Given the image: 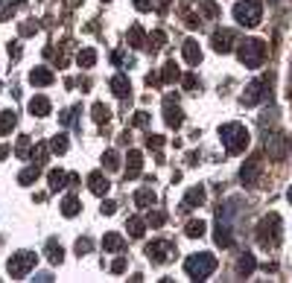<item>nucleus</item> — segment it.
<instances>
[{"label": "nucleus", "mask_w": 292, "mask_h": 283, "mask_svg": "<svg viewBox=\"0 0 292 283\" xmlns=\"http://www.w3.org/2000/svg\"><path fill=\"white\" fill-rule=\"evenodd\" d=\"M219 137H222L225 152H231V155H237L248 146V129L242 123H225L219 129Z\"/></svg>", "instance_id": "f257e3e1"}, {"label": "nucleus", "mask_w": 292, "mask_h": 283, "mask_svg": "<svg viewBox=\"0 0 292 283\" xmlns=\"http://www.w3.org/2000/svg\"><path fill=\"white\" fill-rule=\"evenodd\" d=\"M213 268H216V257L207 254V251H202V254H190L187 260H184V271H187L193 280H205Z\"/></svg>", "instance_id": "f03ea898"}, {"label": "nucleus", "mask_w": 292, "mask_h": 283, "mask_svg": "<svg viewBox=\"0 0 292 283\" xmlns=\"http://www.w3.org/2000/svg\"><path fill=\"white\" fill-rule=\"evenodd\" d=\"M234 18L240 27H257L263 21V3L260 0H240L234 6Z\"/></svg>", "instance_id": "7ed1b4c3"}, {"label": "nucleus", "mask_w": 292, "mask_h": 283, "mask_svg": "<svg viewBox=\"0 0 292 283\" xmlns=\"http://www.w3.org/2000/svg\"><path fill=\"white\" fill-rule=\"evenodd\" d=\"M277 239H280V216L277 213H269L257 228V242L263 248H275Z\"/></svg>", "instance_id": "20e7f679"}, {"label": "nucleus", "mask_w": 292, "mask_h": 283, "mask_svg": "<svg viewBox=\"0 0 292 283\" xmlns=\"http://www.w3.org/2000/svg\"><path fill=\"white\" fill-rule=\"evenodd\" d=\"M266 59V44L257 41V38H245L240 44V62L245 67H260Z\"/></svg>", "instance_id": "39448f33"}, {"label": "nucleus", "mask_w": 292, "mask_h": 283, "mask_svg": "<svg viewBox=\"0 0 292 283\" xmlns=\"http://www.w3.org/2000/svg\"><path fill=\"white\" fill-rule=\"evenodd\" d=\"M35 260H38V257H35L33 251H18V254H12V257H9L6 268H9V274L18 280V277H24V274H30V271H33V268H35Z\"/></svg>", "instance_id": "423d86ee"}, {"label": "nucleus", "mask_w": 292, "mask_h": 283, "mask_svg": "<svg viewBox=\"0 0 292 283\" xmlns=\"http://www.w3.org/2000/svg\"><path fill=\"white\" fill-rule=\"evenodd\" d=\"M269 85H272V79H269V76L254 79V82L245 88V94H242V105H257V102L269 100Z\"/></svg>", "instance_id": "0eeeda50"}, {"label": "nucleus", "mask_w": 292, "mask_h": 283, "mask_svg": "<svg viewBox=\"0 0 292 283\" xmlns=\"http://www.w3.org/2000/svg\"><path fill=\"white\" fill-rule=\"evenodd\" d=\"M146 257L152 260V263H167L175 257V245L172 242H164V239H155L146 245Z\"/></svg>", "instance_id": "6e6552de"}, {"label": "nucleus", "mask_w": 292, "mask_h": 283, "mask_svg": "<svg viewBox=\"0 0 292 283\" xmlns=\"http://www.w3.org/2000/svg\"><path fill=\"white\" fill-rule=\"evenodd\" d=\"M210 44L216 53H231V44H234V33L231 30H216L210 35Z\"/></svg>", "instance_id": "1a4fd4ad"}, {"label": "nucleus", "mask_w": 292, "mask_h": 283, "mask_svg": "<svg viewBox=\"0 0 292 283\" xmlns=\"http://www.w3.org/2000/svg\"><path fill=\"white\" fill-rule=\"evenodd\" d=\"M164 120H167V126H170V129H178V126L184 123V114H181V108H178V105H175L172 100L164 102Z\"/></svg>", "instance_id": "9d476101"}, {"label": "nucleus", "mask_w": 292, "mask_h": 283, "mask_svg": "<svg viewBox=\"0 0 292 283\" xmlns=\"http://www.w3.org/2000/svg\"><path fill=\"white\" fill-rule=\"evenodd\" d=\"M88 187H91L94 196H105L111 184H108V178H105L103 172H91V175H88Z\"/></svg>", "instance_id": "9b49d317"}, {"label": "nucleus", "mask_w": 292, "mask_h": 283, "mask_svg": "<svg viewBox=\"0 0 292 283\" xmlns=\"http://www.w3.org/2000/svg\"><path fill=\"white\" fill-rule=\"evenodd\" d=\"M202 201H205V187H193L187 196H184V201H181V210L190 213V210H193V207H199Z\"/></svg>", "instance_id": "f8f14e48"}, {"label": "nucleus", "mask_w": 292, "mask_h": 283, "mask_svg": "<svg viewBox=\"0 0 292 283\" xmlns=\"http://www.w3.org/2000/svg\"><path fill=\"white\" fill-rule=\"evenodd\" d=\"M53 70L50 67H35V70H30V82L38 85V88H47V85H53Z\"/></svg>", "instance_id": "ddd939ff"}, {"label": "nucleus", "mask_w": 292, "mask_h": 283, "mask_svg": "<svg viewBox=\"0 0 292 283\" xmlns=\"http://www.w3.org/2000/svg\"><path fill=\"white\" fill-rule=\"evenodd\" d=\"M181 53H184V62L187 65H199L202 62V47H199V41H184V47H181Z\"/></svg>", "instance_id": "4468645a"}, {"label": "nucleus", "mask_w": 292, "mask_h": 283, "mask_svg": "<svg viewBox=\"0 0 292 283\" xmlns=\"http://www.w3.org/2000/svg\"><path fill=\"white\" fill-rule=\"evenodd\" d=\"M126 161H129V164H126V178H138V175H140V167H143V155H140L138 149H132Z\"/></svg>", "instance_id": "2eb2a0df"}, {"label": "nucleus", "mask_w": 292, "mask_h": 283, "mask_svg": "<svg viewBox=\"0 0 292 283\" xmlns=\"http://www.w3.org/2000/svg\"><path fill=\"white\" fill-rule=\"evenodd\" d=\"M30 114L47 117L50 114V100H47V97H33V100H30Z\"/></svg>", "instance_id": "dca6fc26"}, {"label": "nucleus", "mask_w": 292, "mask_h": 283, "mask_svg": "<svg viewBox=\"0 0 292 283\" xmlns=\"http://www.w3.org/2000/svg\"><path fill=\"white\" fill-rule=\"evenodd\" d=\"M18 126V114L12 108H6V111H0V134H9L12 129Z\"/></svg>", "instance_id": "f3484780"}, {"label": "nucleus", "mask_w": 292, "mask_h": 283, "mask_svg": "<svg viewBox=\"0 0 292 283\" xmlns=\"http://www.w3.org/2000/svg\"><path fill=\"white\" fill-rule=\"evenodd\" d=\"M111 91H114L120 100L132 97V85H129V79H126V76H114V79H111Z\"/></svg>", "instance_id": "a211bd4d"}, {"label": "nucleus", "mask_w": 292, "mask_h": 283, "mask_svg": "<svg viewBox=\"0 0 292 283\" xmlns=\"http://www.w3.org/2000/svg\"><path fill=\"white\" fill-rule=\"evenodd\" d=\"M135 204H138V207H152V204H155V190H152V187L138 190V193H135Z\"/></svg>", "instance_id": "6ab92c4d"}, {"label": "nucleus", "mask_w": 292, "mask_h": 283, "mask_svg": "<svg viewBox=\"0 0 292 283\" xmlns=\"http://www.w3.org/2000/svg\"><path fill=\"white\" fill-rule=\"evenodd\" d=\"M103 248L105 251H123L126 248V242H123L120 233H105L103 236Z\"/></svg>", "instance_id": "aec40b11"}, {"label": "nucleus", "mask_w": 292, "mask_h": 283, "mask_svg": "<svg viewBox=\"0 0 292 283\" xmlns=\"http://www.w3.org/2000/svg\"><path fill=\"white\" fill-rule=\"evenodd\" d=\"M47 260H50L53 266L65 260V248H62V245H59L56 239H50V242H47Z\"/></svg>", "instance_id": "412c9836"}, {"label": "nucleus", "mask_w": 292, "mask_h": 283, "mask_svg": "<svg viewBox=\"0 0 292 283\" xmlns=\"http://www.w3.org/2000/svg\"><path fill=\"white\" fill-rule=\"evenodd\" d=\"M65 181H70L68 172H62V169H50V190H62Z\"/></svg>", "instance_id": "4be33fe9"}, {"label": "nucleus", "mask_w": 292, "mask_h": 283, "mask_svg": "<svg viewBox=\"0 0 292 283\" xmlns=\"http://www.w3.org/2000/svg\"><path fill=\"white\" fill-rule=\"evenodd\" d=\"M38 175H41V167H38V164H35V167H27L21 175H18V184H33Z\"/></svg>", "instance_id": "5701e85b"}, {"label": "nucleus", "mask_w": 292, "mask_h": 283, "mask_svg": "<svg viewBox=\"0 0 292 283\" xmlns=\"http://www.w3.org/2000/svg\"><path fill=\"white\" fill-rule=\"evenodd\" d=\"M62 213H65V216H76V213H79V199H76V196H68V199L62 201Z\"/></svg>", "instance_id": "b1692460"}, {"label": "nucleus", "mask_w": 292, "mask_h": 283, "mask_svg": "<svg viewBox=\"0 0 292 283\" xmlns=\"http://www.w3.org/2000/svg\"><path fill=\"white\" fill-rule=\"evenodd\" d=\"M205 231H207V225L202 222V219H193V222H187V236H205Z\"/></svg>", "instance_id": "393cba45"}, {"label": "nucleus", "mask_w": 292, "mask_h": 283, "mask_svg": "<svg viewBox=\"0 0 292 283\" xmlns=\"http://www.w3.org/2000/svg\"><path fill=\"white\" fill-rule=\"evenodd\" d=\"M50 149L56 152V155H65V152H68V134H56L50 140Z\"/></svg>", "instance_id": "a878e982"}, {"label": "nucleus", "mask_w": 292, "mask_h": 283, "mask_svg": "<svg viewBox=\"0 0 292 283\" xmlns=\"http://www.w3.org/2000/svg\"><path fill=\"white\" fill-rule=\"evenodd\" d=\"M76 62H79V67H94V62H97V50H82L79 56H76Z\"/></svg>", "instance_id": "bb28decb"}, {"label": "nucleus", "mask_w": 292, "mask_h": 283, "mask_svg": "<svg viewBox=\"0 0 292 283\" xmlns=\"http://www.w3.org/2000/svg\"><path fill=\"white\" fill-rule=\"evenodd\" d=\"M103 167L105 169H120V155H117L114 149H108L103 155Z\"/></svg>", "instance_id": "cd10ccee"}, {"label": "nucleus", "mask_w": 292, "mask_h": 283, "mask_svg": "<svg viewBox=\"0 0 292 283\" xmlns=\"http://www.w3.org/2000/svg\"><path fill=\"white\" fill-rule=\"evenodd\" d=\"M237 271L248 277V274L254 271V257H251V254H245V257H240V263H237Z\"/></svg>", "instance_id": "c85d7f7f"}, {"label": "nucleus", "mask_w": 292, "mask_h": 283, "mask_svg": "<svg viewBox=\"0 0 292 283\" xmlns=\"http://www.w3.org/2000/svg\"><path fill=\"white\" fill-rule=\"evenodd\" d=\"M175 79H178V67H175V62H167L164 73H161V82H175Z\"/></svg>", "instance_id": "c756f323"}, {"label": "nucleus", "mask_w": 292, "mask_h": 283, "mask_svg": "<svg viewBox=\"0 0 292 283\" xmlns=\"http://www.w3.org/2000/svg\"><path fill=\"white\" fill-rule=\"evenodd\" d=\"M143 41H146V38H143V30L135 24V27L129 30V44H132V47H143Z\"/></svg>", "instance_id": "7c9ffc66"}, {"label": "nucleus", "mask_w": 292, "mask_h": 283, "mask_svg": "<svg viewBox=\"0 0 292 283\" xmlns=\"http://www.w3.org/2000/svg\"><path fill=\"white\" fill-rule=\"evenodd\" d=\"M257 169H260V161H251L248 167H242V181H245V184H254V175H257Z\"/></svg>", "instance_id": "2f4dec72"}, {"label": "nucleus", "mask_w": 292, "mask_h": 283, "mask_svg": "<svg viewBox=\"0 0 292 283\" xmlns=\"http://www.w3.org/2000/svg\"><path fill=\"white\" fill-rule=\"evenodd\" d=\"M126 228H129V233H132V236H143V228H146V225H143V219L132 216L129 222H126Z\"/></svg>", "instance_id": "473e14b6"}, {"label": "nucleus", "mask_w": 292, "mask_h": 283, "mask_svg": "<svg viewBox=\"0 0 292 283\" xmlns=\"http://www.w3.org/2000/svg\"><path fill=\"white\" fill-rule=\"evenodd\" d=\"M108 114H111V111H108V105H103V102H97V105H94V120H97V123H105Z\"/></svg>", "instance_id": "72a5a7b5"}, {"label": "nucleus", "mask_w": 292, "mask_h": 283, "mask_svg": "<svg viewBox=\"0 0 292 283\" xmlns=\"http://www.w3.org/2000/svg\"><path fill=\"white\" fill-rule=\"evenodd\" d=\"M111 62H114V65H126V67H132L135 65V59H132V56H126V53H114V56H111Z\"/></svg>", "instance_id": "f704fd0d"}, {"label": "nucleus", "mask_w": 292, "mask_h": 283, "mask_svg": "<svg viewBox=\"0 0 292 283\" xmlns=\"http://www.w3.org/2000/svg\"><path fill=\"white\" fill-rule=\"evenodd\" d=\"M164 41H167V38H164V33H152V35H149V44H146V47H149V50H158Z\"/></svg>", "instance_id": "c9c22d12"}, {"label": "nucleus", "mask_w": 292, "mask_h": 283, "mask_svg": "<svg viewBox=\"0 0 292 283\" xmlns=\"http://www.w3.org/2000/svg\"><path fill=\"white\" fill-rule=\"evenodd\" d=\"M146 146H149V149H161V146H164V137H161V134H146Z\"/></svg>", "instance_id": "e433bc0d"}, {"label": "nucleus", "mask_w": 292, "mask_h": 283, "mask_svg": "<svg viewBox=\"0 0 292 283\" xmlns=\"http://www.w3.org/2000/svg\"><path fill=\"white\" fill-rule=\"evenodd\" d=\"M164 213H161V210H155V213H149V225H152V228H161V225H164Z\"/></svg>", "instance_id": "4c0bfd02"}, {"label": "nucleus", "mask_w": 292, "mask_h": 283, "mask_svg": "<svg viewBox=\"0 0 292 283\" xmlns=\"http://www.w3.org/2000/svg\"><path fill=\"white\" fill-rule=\"evenodd\" d=\"M76 251H79V257H82V254H88V251H91V239H76Z\"/></svg>", "instance_id": "58836bf2"}, {"label": "nucleus", "mask_w": 292, "mask_h": 283, "mask_svg": "<svg viewBox=\"0 0 292 283\" xmlns=\"http://www.w3.org/2000/svg\"><path fill=\"white\" fill-rule=\"evenodd\" d=\"M27 149H30V137H21V143H18V158H27Z\"/></svg>", "instance_id": "ea45409f"}, {"label": "nucleus", "mask_w": 292, "mask_h": 283, "mask_svg": "<svg viewBox=\"0 0 292 283\" xmlns=\"http://www.w3.org/2000/svg\"><path fill=\"white\" fill-rule=\"evenodd\" d=\"M135 3V9H140V12H149L152 9V0H132Z\"/></svg>", "instance_id": "a19ab883"}, {"label": "nucleus", "mask_w": 292, "mask_h": 283, "mask_svg": "<svg viewBox=\"0 0 292 283\" xmlns=\"http://www.w3.org/2000/svg\"><path fill=\"white\" fill-rule=\"evenodd\" d=\"M184 88H187V91H196V88H199V79H196V76H184Z\"/></svg>", "instance_id": "79ce46f5"}, {"label": "nucleus", "mask_w": 292, "mask_h": 283, "mask_svg": "<svg viewBox=\"0 0 292 283\" xmlns=\"http://www.w3.org/2000/svg\"><path fill=\"white\" fill-rule=\"evenodd\" d=\"M149 123V114L146 111H138V117H135V126H146Z\"/></svg>", "instance_id": "37998d69"}, {"label": "nucleus", "mask_w": 292, "mask_h": 283, "mask_svg": "<svg viewBox=\"0 0 292 283\" xmlns=\"http://www.w3.org/2000/svg\"><path fill=\"white\" fill-rule=\"evenodd\" d=\"M111 271H114V274H120V271H126V260H114V266H111Z\"/></svg>", "instance_id": "c03bdc74"}, {"label": "nucleus", "mask_w": 292, "mask_h": 283, "mask_svg": "<svg viewBox=\"0 0 292 283\" xmlns=\"http://www.w3.org/2000/svg\"><path fill=\"white\" fill-rule=\"evenodd\" d=\"M114 210H117V204H114V201H103V213H105V216H111Z\"/></svg>", "instance_id": "a18cd8bd"}, {"label": "nucleus", "mask_w": 292, "mask_h": 283, "mask_svg": "<svg viewBox=\"0 0 292 283\" xmlns=\"http://www.w3.org/2000/svg\"><path fill=\"white\" fill-rule=\"evenodd\" d=\"M9 56H12V59H18V56H21V47H18V41H12V44H9Z\"/></svg>", "instance_id": "49530a36"}, {"label": "nucleus", "mask_w": 292, "mask_h": 283, "mask_svg": "<svg viewBox=\"0 0 292 283\" xmlns=\"http://www.w3.org/2000/svg\"><path fill=\"white\" fill-rule=\"evenodd\" d=\"M0 158H9V146H0Z\"/></svg>", "instance_id": "de8ad7c7"}, {"label": "nucleus", "mask_w": 292, "mask_h": 283, "mask_svg": "<svg viewBox=\"0 0 292 283\" xmlns=\"http://www.w3.org/2000/svg\"><path fill=\"white\" fill-rule=\"evenodd\" d=\"M289 201H292V187H289Z\"/></svg>", "instance_id": "09e8293b"}, {"label": "nucleus", "mask_w": 292, "mask_h": 283, "mask_svg": "<svg viewBox=\"0 0 292 283\" xmlns=\"http://www.w3.org/2000/svg\"><path fill=\"white\" fill-rule=\"evenodd\" d=\"M272 3H275V0H272Z\"/></svg>", "instance_id": "8fccbe9b"}]
</instances>
